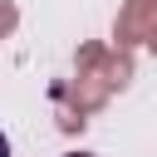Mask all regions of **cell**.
Here are the masks:
<instances>
[{"label":"cell","instance_id":"cell-1","mask_svg":"<svg viewBox=\"0 0 157 157\" xmlns=\"http://www.w3.org/2000/svg\"><path fill=\"white\" fill-rule=\"evenodd\" d=\"M0 157H10V137L5 132H0Z\"/></svg>","mask_w":157,"mask_h":157},{"label":"cell","instance_id":"cell-2","mask_svg":"<svg viewBox=\"0 0 157 157\" xmlns=\"http://www.w3.org/2000/svg\"><path fill=\"white\" fill-rule=\"evenodd\" d=\"M64 157H93V152H64Z\"/></svg>","mask_w":157,"mask_h":157}]
</instances>
